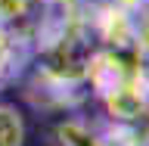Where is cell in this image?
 Masks as SVG:
<instances>
[{
	"label": "cell",
	"mask_w": 149,
	"mask_h": 146,
	"mask_svg": "<svg viewBox=\"0 0 149 146\" xmlns=\"http://www.w3.org/2000/svg\"><path fill=\"white\" fill-rule=\"evenodd\" d=\"M28 128L13 103H0V146H25Z\"/></svg>",
	"instance_id": "3957f363"
},
{
	"label": "cell",
	"mask_w": 149,
	"mask_h": 146,
	"mask_svg": "<svg viewBox=\"0 0 149 146\" xmlns=\"http://www.w3.org/2000/svg\"><path fill=\"white\" fill-rule=\"evenodd\" d=\"M56 143L59 146H112L102 137L100 124H93L90 118H81V115H68L56 124Z\"/></svg>",
	"instance_id": "7a4b0ae2"
},
{
	"label": "cell",
	"mask_w": 149,
	"mask_h": 146,
	"mask_svg": "<svg viewBox=\"0 0 149 146\" xmlns=\"http://www.w3.org/2000/svg\"><path fill=\"white\" fill-rule=\"evenodd\" d=\"M134 50L149 62V3L134 13Z\"/></svg>",
	"instance_id": "277c9868"
},
{
	"label": "cell",
	"mask_w": 149,
	"mask_h": 146,
	"mask_svg": "<svg viewBox=\"0 0 149 146\" xmlns=\"http://www.w3.org/2000/svg\"><path fill=\"white\" fill-rule=\"evenodd\" d=\"M44 22L47 0H0V28L28 50H34Z\"/></svg>",
	"instance_id": "6da1fadb"
}]
</instances>
